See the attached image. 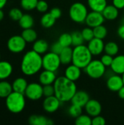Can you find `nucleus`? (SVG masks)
Instances as JSON below:
<instances>
[{"label":"nucleus","instance_id":"42","mask_svg":"<svg viewBox=\"0 0 124 125\" xmlns=\"http://www.w3.org/2000/svg\"><path fill=\"white\" fill-rule=\"evenodd\" d=\"M63 48H64V47L61 45V43H60L58 41H57V42H54V43L51 45L50 50H51L52 52H53V53H55L59 55V54L61 53V52L62 51Z\"/></svg>","mask_w":124,"mask_h":125},{"label":"nucleus","instance_id":"46","mask_svg":"<svg viewBox=\"0 0 124 125\" xmlns=\"http://www.w3.org/2000/svg\"><path fill=\"white\" fill-rule=\"evenodd\" d=\"M118 36L121 39L124 40V24H121L120 26V27L118 28Z\"/></svg>","mask_w":124,"mask_h":125},{"label":"nucleus","instance_id":"25","mask_svg":"<svg viewBox=\"0 0 124 125\" xmlns=\"http://www.w3.org/2000/svg\"><path fill=\"white\" fill-rule=\"evenodd\" d=\"M33 51L39 53L40 55L46 53L48 50V43L44 40H37L34 42Z\"/></svg>","mask_w":124,"mask_h":125},{"label":"nucleus","instance_id":"40","mask_svg":"<svg viewBox=\"0 0 124 125\" xmlns=\"http://www.w3.org/2000/svg\"><path fill=\"white\" fill-rule=\"evenodd\" d=\"M36 9L39 12H46L48 10V4L46 1L45 0H39L37 4Z\"/></svg>","mask_w":124,"mask_h":125},{"label":"nucleus","instance_id":"24","mask_svg":"<svg viewBox=\"0 0 124 125\" xmlns=\"http://www.w3.org/2000/svg\"><path fill=\"white\" fill-rule=\"evenodd\" d=\"M88 5L92 11L102 12L107 5V0H88Z\"/></svg>","mask_w":124,"mask_h":125},{"label":"nucleus","instance_id":"3","mask_svg":"<svg viewBox=\"0 0 124 125\" xmlns=\"http://www.w3.org/2000/svg\"><path fill=\"white\" fill-rule=\"evenodd\" d=\"M92 57L93 55L87 45L83 44L75 46L73 48L72 63L81 69H85L86 66L91 62Z\"/></svg>","mask_w":124,"mask_h":125},{"label":"nucleus","instance_id":"44","mask_svg":"<svg viewBox=\"0 0 124 125\" xmlns=\"http://www.w3.org/2000/svg\"><path fill=\"white\" fill-rule=\"evenodd\" d=\"M50 13L56 18V19H58L61 16V10L60 8L58 7H53L50 10Z\"/></svg>","mask_w":124,"mask_h":125},{"label":"nucleus","instance_id":"9","mask_svg":"<svg viewBox=\"0 0 124 125\" xmlns=\"http://www.w3.org/2000/svg\"><path fill=\"white\" fill-rule=\"evenodd\" d=\"M24 94L31 100H38L43 96V86L40 83H31L28 84Z\"/></svg>","mask_w":124,"mask_h":125},{"label":"nucleus","instance_id":"27","mask_svg":"<svg viewBox=\"0 0 124 125\" xmlns=\"http://www.w3.org/2000/svg\"><path fill=\"white\" fill-rule=\"evenodd\" d=\"M56 19L50 12H47L42 16L40 19V23L44 28L49 29L53 26V25L56 23Z\"/></svg>","mask_w":124,"mask_h":125},{"label":"nucleus","instance_id":"12","mask_svg":"<svg viewBox=\"0 0 124 125\" xmlns=\"http://www.w3.org/2000/svg\"><path fill=\"white\" fill-rule=\"evenodd\" d=\"M61 103V102L59 100V99L56 95H53L45 97L43 101L42 106L46 112L54 113L59 108Z\"/></svg>","mask_w":124,"mask_h":125},{"label":"nucleus","instance_id":"14","mask_svg":"<svg viewBox=\"0 0 124 125\" xmlns=\"http://www.w3.org/2000/svg\"><path fill=\"white\" fill-rule=\"evenodd\" d=\"M84 108L86 114L91 117H94L98 115H100L102 110L101 103L96 100H91V99H90L88 101V103L84 106Z\"/></svg>","mask_w":124,"mask_h":125},{"label":"nucleus","instance_id":"5","mask_svg":"<svg viewBox=\"0 0 124 125\" xmlns=\"http://www.w3.org/2000/svg\"><path fill=\"white\" fill-rule=\"evenodd\" d=\"M88 8L81 2H75L69 10V15L72 21L77 23H82L86 21L88 15Z\"/></svg>","mask_w":124,"mask_h":125},{"label":"nucleus","instance_id":"4","mask_svg":"<svg viewBox=\"0 0 124 125\" xmlns=\"http://www.w3.org/2000/svg\"><path fill=\"white\" fill-rule=\"evenodd\" d=\"M24 95V94L13 91L6 98V106L8 111L12 114H19L23 111L26 105Z\"/></svg>","mask_w":124,"mask_h":125},{"label":"nucleus","instance_id":"41","mask_svg":"<svg viewBox=\"0 0 124 125\" xmlns=\"http://www.w3.org/2000/svg\"><path fill=\"white\" fill-rule=\"evenodd\" d=\"M101 62H102V64L107 67H110L112 64V62L113 61V56H110L109 54L105 53V55H103L101 59H100Z\"/></svg>","mask_w":124,"mask_h":125},{"label":"nucleus","instance_id":"35","mask_svg":"<svg viewBox=\"0 0 124 125\" xmlns=\"http://www.w3.org/2000/svg\"><path fill=\"white\" fill-rule=\"evenodd\" d=\"M39 0H20V5L25 10H33L36 9Z\"/></svg>","mask_w":124,"mask_h":125},{"label":"nucleus","instance_id":"6","mask_svg":"<svg viewBox=\"0 0 124 125\" xmlns=\"http://www.w3.org/2000/svg\"><path fill=\"white\" fill-rule=\"evenodd\" d=\"M84 70L87 75L93 79H99L106 73V67L98 59H92Z\"/></svg>","mask_w":124,"mask_h":125},{"label":"nucleus","instance_id":"36","mask_svg":"<svg viewBox=\"0 0 124 125\" xmlns=\"http://www.w3.org/2000/svg\"><path fill=\"white\" fill-rule=\"evenodd\" d=\"M68 114L72 117L76 119L83 114V107H80L75 104H72V105L69 106L68 109Z\"/></svg>","mask_w":124,"mask_h":125},{"label":"nucleus","instance_id":"50","mask_svg":"<svg viewBox=\"0 0 124 125\" xmlns=\"http://www.w3.org/2000/svg\"><path fill=\"white\" fill-rule=\"evenodd\" d=\"M122 78H123V81H124V73L122 75Z\"/></svg>","mask_w":124,"mask_h":125},{"label":"nucleus","instance_id":"51","mask_svg":"<svg viewBox=\"0 0 124 125\" xmlns=\"http://www.w3.org/2000/svg\"><path fill=\"white\" fill-rule=\"evenodd\" d=\"M121 23H122V24H124V18L122 19V22Z\"/></svg>","mask_w":124,"mask_h":125},{"label":"nucleus","instance_id":"1","mask_svg":"<svg viewBox=\"0 0 124 125\" xmlns=\"http://www.w3.org/2000/svg\"><path fill=\"white\" fill-rule=\"evenodd\" d=\"M53 86L55 89V95L61 103L71 101L77 92V86L75 83L65 76L57 77L53 83Z\"/></svg>","mask_w":124,"mask_h":125},{"label":"nucleus","instance_id":"49","mask_svg":"<svg viewBox=\"0 0 124 125\" xmlns=\"http://www.w3.org/2000/svg\"><path fill=\"white\" fill-rule=\"evenodd\" d=\"M4 12L2 11V10H1V9H0V21L4 18Z\"/></svg>","mask_w":124,"mask_h":125},{"label":"nucleus","instance_id":"39","mask_svg":"<svg viewBox=\"0 0 124 125\" xmlns=\"http://www.w3.org/2000/svg\"><path fill=\"white\" fill-rule=\"evenodd\" d=\"M53 95H55V89L53 84L43 86V96L46 97Z\"/></svg>","mask_w":124,"mask_h":125},{"label":"nucleus","instance_id":"23","mask_svg":"<svg viewBox=\"0 0 124 125\" xmlns=\"http://www.w3.org/2000/svg\"><path fill=\"white\" fill-rule=\"evenodd\" d=\"M28 83L27 81L23 78H18L15 79L12 86V89L14 92H17L19 93L24 94L26 92V89L28 86Z\"/></svg>","mask_w":124,"mask_h":125},{"label":"nucleus","instance_id":"18","mask_svg":"<svg viewBox=\"0 0 124 125\" xmlns=\"http://www.w3.org/2000/svg\"><path fill=\"white\" fill-rule=\"evenodd\" d=\"M113 73L123 75L124 73V55H118L113 58L110 66Z\"/></svg>","mask_w":124,"mask_h":125},{"label":"nucleus","instance_id":"10","mask_svg":"<svg viewBox=\"0 0 124 125\" xmlns=\"http://www.w3.org/2000/svg\"><path fill=\"white\" fill-rule=\"evenodd\" d=\"M105 20V18H104L102 12L91 10V12L88 13V15L86 17L85 22L88 26L94 28L96 26L103 24Z\"/></svg>","mask_w":124,"mask_h":125},{"label":"nucleus","instance_id":"29","mask_svg":"<svg viewBox=\"0 0 124 125\" xmlns=\"http://www.w3.org/2000/svg\"><path fill=\"white\" fill-rule=\"evenodd\" d=\"M21 36L26 40V42H34L37 40V34L36 31L34 30L32 28L23 29Z\"/></svg>","mask_w":124,"mask_h":125},{"label":"nucleus","instance_id":"15","mask_svg":"<svg viewBox=\"0 0 124 125\" xmlns=\"http://www.w3.org/2000/svg\"><path fill=\"white\" fill-rule=\"evenodd\" d=\"M64 76L70 81L75 82L76 81L79 80L81 76V68L74 64H69L65 69Z\"/></svg>","mask_w":124,"mask_h":125},{"label":"nucleus","instance_id":"21","mask_svg":"<svg viewBox=\"0 0 124 125\" xmlns=\"http://www.w3.org/2000/svg\"><path fill=\"white\" fill-rule=\"evenodd\" d=\"M72 53H73V48H72L71 47L64 48L62 51L59 54L61 64L69 65L72 62Z\"/></svg>","mask_w":124,"mask_h":125},{"label":"nucleus","instance_id":"33","mask_svg":"<svg viewBox=\"0 0 124 125\" xmlns=\"http://www.w3.org/2000/svg\"><path fill=\"white\" fill-rule=\"evenodd\" d=\"M72 35V45L77 46L83 45L84 42V38L83 37L82 32L79 31H75L71 34Z\"/></svg>","mask_w":124,"mask_h":125},{"label":"nucleus","instance_id":"17","mask_svg":"<svg viewBox=\"0 0 124 125\" xmlns=\"http://www.w3.org/2000/svg\"><path fill=\"white\" fill-rule=\"evenodd\" d=\"M90 100L88 94L85 91H77L71 100L72 104L79 105L80 107H84L88 101Z\"/></svg>","mask_w":124,"mask_h":125},{"label":"nucleus","instance_id":"8","mask_svg":"<svg viewBox=\"0 0 124 125\" xmlns=\"http://www.w3.org/2000/svg\"><path fill=\"white\" fill-rule=\"evenodd\" d=\"M26 45V40L23 38L22 36L15 35L11 37L7 41V48L10 51L18 53L22 52Z\"/></svg>","mask_w":124,"mask_h":125},{"label":"nucleus","instance_id":"19","mask_svg":"<svg viewBox=\"0 0 124 125\" xmlns=\"http://www.w3.org/2000/svg\"><path fill=\"white\" fill-rule=\"evenodd\" d=\"M104 18L108 21H114L115 20L119 15V11L117 7L113 5H107L104 10L102 12Z\"/></svg>","mask_w":124,"mask_h":125},{"label":"nucleus","instance_id":"32","mask_svg":"<svg viewBox=\"0 0 124 125\" xmlns=\"http://www.w3.org/2000/svg\"><path fill=\"white\" fill-rule=\"evenodd\" d=\"M58 41L61 43V45L64 48L70 47L71 45H72V35L69 33H64L61 35H60Z\"/></svg>","mask_w":124,"mask_h":125},{"label":"nucleus","instance_id":"7","mask_svg":"<svg viewBox=\"0 0 124 125\" xmlns=\"http://www.w3.org/2000/svg\"><path fill=\"white\" fill-rule=\"evenodd\" d=\"M61 64L58 54L52 51L45 53L42 56V68L44 70L56 72Z\"/></svg>","mask_w":124,"mask_h":125},{"label":"nucleus","instance_id":"28","mask_svg":"<svg viewBox=\"0 0 124 125\" xmlns=\"http://www.w3.org/2000/svg\"><path fill=\"white\" fill-rule=\"evenodd\" d=\"M18 23H19L20 26L22 29H26L32 28V26H34V21L31 15L29 14H23L21 18L18 21Z\"/></svg>","mask_w":124,"mask_h":125},{"label":"nucleus","instance_id":"48","mask_svg":"<svg viewBox=\"0 0 124 125\" xmlns=\"http://www.w3.org/2000/svg\"><path fill=\"white\" fill-rule=\"evenodd\" d=\"M7 0H0V9H2L7 4Z\"/></svg>","mask_w":124,"mask_h":125},{"label":"nucleus","instance_id":"43","mask_svg":"<svg viewBox=\"0 0 124 125\" xmlns=\"http://www.w3.org/2000/svg\"><path fill=\"white\" fill-rule=\"evenodd\" d=\"M105 124H106L105 119L100 115L94 116L92 119V125H104Z\"/></svg>","mask_w":124,"mask_h":125},{"label":"nucleus","instance_id":"47","mask_svg":"<svg viewBox=\"0 0 124 125\" xmlns=\"http://www.w3.org/2000/svg\"><path fill=\"white\" fill-rule=\"evenodd\" d=\"M118 96L120 97V98L124 100V86L118 92Z\"/></svg>","mask_w":124,"mask_h":125},{"label":"nucleus","instance_id":"31","mask_svg":"<svg viewBox=\"0 0 124 125\" xmlns=\"http://www.w3.org/2000/svg\"><path fill=\"white\" fill-rule=\"evenodd\" d=\"M93 29H94V37L103 40L107 35V29L105 26H103V24L96 26L93 28Z\"/></svg>","mask_w":124,"mask_h":125},{"label":"nucleus","instance_id":"2","mask_svg":"<svg viewBox=\"0 0 124 125\" xmlns=\"http://www.w3.org/2000/svg\"><path fill=\"white\" fill-rule=\"evenodd\" d=\"M22 73L31 76L39 73L42 68V57L34 51H28L23 57L20 65Z\"/></svg>","mask_w":124,"mask_h":125},{"label":"nucleus","instance_id":"30","mask_svg":"<svg viewBox=\"0 0 124 125\" xmlns=\"http://www.w3.org/2000/svg\"><path fill=\"white\" fill-rule=\"evenodd\" d=\"M104 51L107 54H109L113 56H115L119 51V47L115 42L110 41L105 44Z\"/></svg>","mask_w":124,"mask_h":125},{"label":"nucleus","instance_id":"16","mask_svg":"<svg viewBox=\"0 0 124 125\" xmlns=\"http://www.w3.org/2000/svg\"><path fill=\"white\" fill-rule=\"evenodd\" d=\"M57 78L56 72L44 70L39 76V81L42 86L53 84Z\"/></svg>","mask_w":124,"mask_h":125},{"label":"nucleus","instance_id":"53","mask_svg":"<svg viewBox=\"0 0 124 125\" xmlns=\"http://www.w3.org/2000/svg\"></svg>","mask_w":124,"mask_h":125},{"label":"nucleus","instance_id":"11","mask_svg":"<svg viewBox=\"0 0 124 125\" xmlns=\"http://www.w3.org/2000/svg\"><path fill=\"white\" fill-rule=\"evenodd\" d=\"M124 86L122 76L118 74L111 75L107 80V86L109 90L114 92H118Z\"/></svg>","mask_w":124,"mask_h":125},{"label":"nucleus","instance_id":"34","mask_svg":"<svg viewBox=\"0 0 124 125\" xmlns=\"http://www.w3.org/2000/svg\"><path fill=\"white\" fill-rule=\"evenodd\" d=\"M75 123L77 125H92V119L88 114H81L76 118Z\"/></svg>","mask_w":124,"mask_h":125},{"label":"nucleus","instance_id":"52","mask_svg":"<svg viewBox=\"0 0 124 125\" xmlns=\"http://www.w3.org/2000/svg\"><path fill=\"white\" fill-rule=\"evenodd\" d=\"M0 59H1V55H0Z\"/></svg>","mask_w":124,"mask_h":125},{"label":"nucleus","instance_id":"26","mask_svg":"<svg viewBox=\"0 0 124 125\" xmlns=\"http://www.w3.org/2000/svg\"><path fill=\"white\" fill-rule=\"evenodd\" d=\"M13 92L12 86L7 81L1 80L0 81V97L7 98Z\"/></svg>","mask_w":124,"mask_h":125},{"label":"nucleus","instance_id":"22","mask_svg":"<svg viewBox=\"0 0 124 125\" xmlns=\"http://www.w3.org/2000/svg\"><path fill=\"white\" fill-rule=\"evenodd\" d=\"M29 122L31 125H52L53 122L44 116L32 115L29 119Z\"/></svg>","mask_w":124,"mask_h":125},{"label":"nucleus","instance_id":"45","mask_svg":"<svg viewBox=\"0 0 124 125\" xmlns=\"http://www.w3.org/2000/svg\"><path fill=\"white\" fill-rule=\"evenodd\" d=\"M113 4L118 10L124 8V0H113Z\"/></svg>","mask_w":124,"mask_h":125},{"label":"nucleus","instance_id":"38","mask_svg":"<svg viewBox=\"0 0 124 125\" xmlns=\"http://www.w3.org/2000/svg\"><path fill=\"white\" fill-rule=\"evenodd\" d=\"M23 15V14L22 11L18 8H12L9 12V16L13 21H18L21 18Z\"/></svg>","mask_w":124,"mask_h":125},{"label":"nucleus","instance_id":"13","mask_svg":"<svg viewBox=\"0 0 124 125\" xmlns=\"http://www.w3.org/2000/svg\"><path fill=\"white\" fill-rule=\"evenodd\" d=\"M88 48L93 56H99L105 51V45L103 40L94 37L91 40L88 42Z\"/></svg>","mask_w":124,"mask_h":125},{"label":"nucleus","instance_id":"20","mask_svg":"<svg viewBox=\"0 0 124 125\" xmlns=\"http://www.w3.org/2000/svg\"><path fill=\"white\" fill-rule=\"evenodd\" d=\"M12 73V64L7 61H0V81L9 78Z\"/></svg>","mask_w":124,"mask_h":125},{"label":"nucleus","instance_id":"37","mask_svg":"<svg viewBox=\"0 0 124 125\" xmlns=\"http://www.w3.org/2000/svg\"><path fill=\"white\" fill-rule=\"evenodd\" d=\"M82 34L84 38V40L86 42H89L94 37V29L91 27H86L84 28L82 30Z\"/></svg>","mask_w":124,"mask_h":125}]
</instances>
